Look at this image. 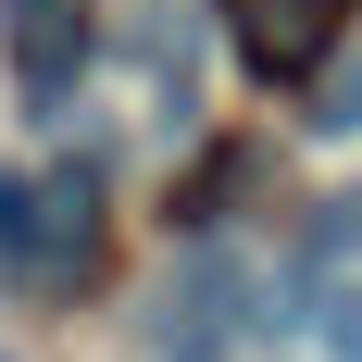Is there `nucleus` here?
<instances>
[{
	"instance_id": "obj_4",
	"label": "nucleus",
	"mask_w": 362,
	"mask_h": 362,
	"mask_svg": "<svg viewBox=\"0 0 362 362\" xmlns=\"http://www.w3.org/2000/svg\"><path fill=\"white\" fill-rule=\"evenodd\" d=\"M313 337H325V362H362V275H325L313 288Z\"/></svg>"
},
{
	"instance_id": "obj_5",
	"label": "nucleus",
	"mask_w": 362,
	"mask_h": 362,
	"mask_svg": "<svg viewBox=\"0 0 362 362\" xmlns=\"http://www.w3.org/2000/svg\"><path fill=\"white\" fill-rule=\"evenodd\" d=\"M313 125H325V138H350V125H362V50H337V63H325V88H313Z\"/></svg>"
},
{
	"instance_id": "obj_2",
	"label": "nucleus",
	"mask_w": 362,
	"mask_h": 362,
	"mask_svg": "<svg viewBox=\"0 0 362 362\" xmlns=\"http://www.w3.org/2000/svg\"><path fill=\"white\" fill-rule=\"evenodd\" d=\"M0 37H13V88L25 100H63L88 75V0H0Z\"/></svg>"
},
{
	"instance_id": "obj_3",
	"label": "nucleus",
	"mask_w": 362,
	"mask_h": 362,
	"mask_svg": "<svg viewBox=\"0 0 362 362\" xmlns=\"http://www.w3.org/2000/svg\"><path fill=\"white\" fill-rule=\"evenodd\" d=\"M325 0H250V63L262 75H313V63H325Z\"/></svg>"
},
{
	"instance_id": "obj_1",
	"label": "nucleus",
	"mask_w": 362,
	"mask_h": 362,
	"mask_svg": "<svg viewBox=\"0 0 362 362\" xmlns=\"http://www.w3.org/2000/svg\"><path fill=\"white\" fill-rule=\"evenodd\" d=\"M100 262V175L88 163H50V175H0V275L37 300L88 288Z\"/></svg>"
}]
</instances>
